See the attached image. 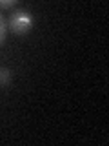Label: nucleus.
<instances>
[{
  "mask_svg": "<svg viewBox=\"0 0 109 146\" xmlns=\"http://www.w3.org/2000/svg\"><path fill=\"white\" fill-rule=\"evenodd\" d=\"M7 26L15 35H26L33 27V15L27 9L15 7V11H11V15H9Z\"/></svg>",
  "mask_w": 109,
  "mask_h": 146,
  "instance_id": "f257e3e1",
  "label": "nucleus"
},
{
  "mask_svg": "<svg viewBox=\"0 0 109 146\" xmlns=\"http://www.w3.org/2000/svg\"><path fill=\"white\" fill-rule=\"evenodd\" d=\"M11 80V73L7 68H0V86H7Z\"/></svg>",
  "mask_w": 109,
  "mask_h": 146,
  "instance_id": "f03ea898",
  "label": "nucleus"
},
{
  "mask_svg": "<svg viewBox=\"0 0 109 146\" xmlns=\"http://www.w3.org/2000/svg\"><path fill=\"white\" fill-rule=\"evenodd\" d=\"M6 31H7V22L2 17V13H0V46H2L4 38H6Z\"/></svg>",
  "mask_w": 109,
  "mask_h": 146,
  "instance_id": "7ed1b4c3",
  "label": "nucleus"
},
{
  "mask_svg": "<svg viewBox=\"0 0 109 146\" xmlns=\"http://www.w3.org/2000/svg\"><path fill=\"white\" fill-rule=\"evenodd\" d=\"M16 6V0H0V9H11Z\"/></svg>",
  "mask_w": 109,
  "mask_h": 146,
  "instance_id": "20e7f679",
  "label": "nucleus"
}]
</instances>
